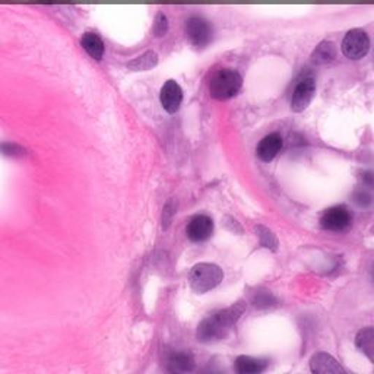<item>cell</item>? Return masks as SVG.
I'll return each instance as SVG.
<instances>
[{"label": "cell", "mask_w": 374, "mask_h": 374, "mask_svg": "<svg viewBox=\"0 0 374 374\" xmlns=\"http://www.w3.org/2000/svg\"><path fill=\"white\" fill-rule=\"evenodd\" d=\"M246 310V303L240 301L228 308L218 311L214 316L205 319L197 327L196 338L204 344H211L215 341H221L227 336L231 327L237 323Z\"/></svg>", "instance_id": "cell-1"}, {"label": "cell", "mask_w": 374, "mask_h": 374, "mask_svg": "<svg viewBox=\"0 0 374 374\" xmlns=\"http://www.w3.org/2000/svg\"><path fill=\"white\" fill-rule=\"evenodd\" d=\"M243 87V77L237 70L221 69L212 75L209 96L216 101H227L236 97Z\"/></svg>", "instance_id": "cell-2"}, {"label": "cell", "mask_w": 374, "mask_h": 374, "mask_svg": "<svg viewBox=\"0 0 374 374\" xmlns=\"http://www.w3.org/2000/svg\"><path fill=\"white\" fill-rule=\"evenodd\" d=\"M224 278L223 269L214 263H199L193 267L189 280L190 287L197 294H205L221 284Z\"/></svg>", "instance_id": "cell-3"}, {"label": "cell", "mask_w": 374, "mask_h": 374, "mask_svg": "<svg viewBox=\"0 0 374 374\" xmlns=\"http://www.w3.org/2000/svg\"><path fill=\"white\" fill-rule=\"evenodd\" d=\"M341 50L350 60H361L370 50V37L364 29L355 28L348 31L341 44Z\"/></svg>", "instance_id": "cell-4"}, {"label": "cell", "mask_w": 374, "mask_h": 374, "mask_svg": "<svg viewBox=\"0 0 374 374\" xmlns=\"http://www.w3.org/2000/svg\"><path fill=\"white\" fill-rule=\"evenodd\" d=\"M186 37L196 49H205L212 41V25L202 17H190L186 21Z\"/></svg>", "instance_id": "cell-5"}, {"label": "cell", "mask_w": 374, "mask_h": 374, "mask_svg": "<svg viewBox=\"0 0 374 374\" xmlns=\"http://www.w3.org/2000/svg\"><path fill=\"white\" fill-rule=\"evenodd\" d=\"M316 96V80L311 75L303 76L295 85L291 97V110L301 113L310 105Z\"/></svg>", "instance_id": "cell-6"}, {"label": "cell", "mask_w": 374, "mask_h": 374, "mask_svg": "<svg viewBox=\"0 0 374 374\" xmlns=\"http://www.w3.org/2000/svg\"><path fill=\"white\" fill-rule=\"evenodd\" d=\"M320 225L323 230L339 232L344 231L351 225V215L344 207H334L324 211L320 218Z\"/></svg>", "instance_id": "cell-7"}, {"label": "cell", "mask_w": 374, "mask_h": 374, "mask_svg": "<svg viewBox=\"0 0 374 374\" xmlns=\"http://www.w3.org/2000/svg\"><path fill=\"white\" fill-rule=\"evenodd\" d=\"M160 101L164 107V110L170 114H174L180 110V105L183 103V89L181 87L174 81L168 80L160 92Z\"/></svg>", "instance_id": "cell-8"}, {"label": "cell", "mask_w": 374, "mask_h": 374, "mask_svg": "<svg viewBox=\"0 0 374 374\" xmlns=\"http://www.w3.org/2000/svg\"><path fill=\"white\" fill-rule=\"evenodd\" d=\"M187 237L192 241H205L214 232V221L207 215H197L192 218L189 225H187Z\"/></svg>", "instance_id": "cell-9"}, {"label": "cell", "mask_w": 374, "mask_h": 374, "mask_svg": "<svg viewBox=\"0 0 374 374\" xmlns=\"http://www.w3.org/2000/svg\"><path fill=\"white\" fill-rule=\"evenodd\" d=\"M280 148H283V137H280V135L278 133H271L260 140L256 152H257V157L263 163H271L279 154Z\"/></svg>", "instance_id": "cell-10"}, {"label": "cell", "mask_w": 374, "mask_h": 374, "mask_svg": "<svg viewBox=\"0 0 374 374\" xmlns=\"http://www.w3.org/2000/svg\"><path fill=\"white\" fill-rule=\"evenodd\" d=\"M310 368L313 373L319 374H342L344 368L339 366V363L334 357L324 352H317L310 360Z\"/></svg>", "instance_id": "cell-11"}, {"label": "cell", "mask_w": 374, "mask_h": 374, "mask_svg": "<svg viewBox=\"0 0 374 374\" xmlns=\"http://www.w3.org/2000/svg\"><path fill=\"white\" fill-rule=\"evenodd\" d=\"M81 45L82 49L88 53V56L94 60L100 61L104 56V52H105V45L101 40V37L96 33H85L82 37H81Z\"/></svg>", "instance_id": "cell-12"}, {"label": "cell", "mask_w": 374, "mask_h": 374, "mask_svg": "<svg viewBox=\"0 0 374 374\" xmlns=\"http://www.w3.org/2000/svg\"><path fill=\"white\" fill-rule=\"evenodd\" d=\"M335 59H336V45L329 40L319 43L313 53H311V60H313V63L316 65L332 63Z\"/></svg>", "instance_id": "cell-13"}, {"label": "cell", "mask_w": 374, "mask_h": 374, "mask_svg": "<svg viewBox=\"0 0 374 374\" xmlns=\"http://www.w3.org/2000/svg\"><path fill=\"white\" fill-rule=\"evenodd\" d=\"M268 361L262 360V358H253V357H247L241 355L237 358L236 361V370L240 374H257L267 370Z\"/></svg>", "instance_id": "cell-14"}, {"label": "cell", "mask_w": 374, "mask_h": 374, "mask_svg": "<svg viewBox=\"0 0 374 374\" xmlns=\"http://www.w3.org/2000/svg\"><path fill=\"white\" fill-rule=\"evenodd\" d=\"M195 368V360L189 352H177L168 358V370L174 373H186Z\"/></svg>", "instance_id": "cell-15"}, {"label": "cell", "mask_w": 374, "mask_h": 374, "mask_svg": "<svg viewBox=\"0 0 374 374\" xmlns=\"http://www.w3.org/2000/svg\"><path fill=\"white\" fill-rule=\"evenodd\" d=\"M157 65H158V54L149 50V52H145L144 54L137 56L132 61H129L128 68L133 72H147V70L154 69Z\"/></svg>", "instance_id": "cell-16"}, {"label": "cell", "mask_w": 374, "mask_h": 374, "mask_svg": "<svg viewBox=\"0 0 374 374\" xmlns=\"http://www.w3.org/2000/svg\"><path fill=\"white\" fill-rule=\"evenodd\" d=\"M355 344L370 358L371 361H374V331H373V327H366V329L358 332Z\"/></svg>", "instance_id": "cell-17"}, {"label": "cell", "mask_w": 374, "mask_h": 374, "mask_svg": "<svg viewBox=\"0 0 374 374\" xmlns=\"http://www.w3.org/2000/svg\"><path fill=\"white\" fill-rule=\"evenodd\" d=\"M256 232H257V237L260 240V244L263 247H267V248H271V250H276L278 248V240L275 237V234L268 230L267 227H263V225H257L256 227Z\"/></svg>", "instance_id": "cell-18"}, {"label": "cell", "mask_w": 374, "mask_h": 374, "mask_svg": "<svg viewBox=\"0 0 374 374\" xmlns=\"http://www.w3.org/2000/svg\"><path fill=\"white\" fill-rule=\"evenodd\" d=\"M152 33L157 38H161L168 33V18L164 12H158L157 17H155Z\"/></svg>", "instance_id": "cell-19"}, {"label": "cell", "mask_w": 374, "mask_h": 374, "mask_svg": "<svg viewBox=\"0 0 374 374\" xmlns=\"http://www.w3.org/2000/svg\"><path fill=\"white\" fill-rule=\"evenodd\" d=\"M0 152L10 155V157H21V155L25 154V149L17 144H0Z\"/></svg>", "instance_id": "cell-20"}, {"label": "cell", "mask_w": 374, "mask_h": 374, "mask_svg": "<svg viewBox=\"0 0 374 374\" xmlns=\"http://www.w3.org/2000/svg\"><path fill=\"white\" fill-rule=\"evenodd\" d=\"M176 214V204L173 200H170L168 204L164 208V214H163V227L168 228V225L171 224V220H173V215Z\"/></svg>", "instance_id": "cell-21"}, {"label": "cell", "mask_w": 374, "mask_h": 374, "mask_svg": "<svg viewBox=\"0 0 374 374\" xmlns=\"http://www.w3.org/2000/svg\"><path fill=\"white\" fill-rule=\"evenodd\" d=\"M271 303H275V299L272 297L271 294H268V292H262V294H259L257 297L255 299V306L259 307V308H262V307H269Z\"/></svg>", "instance_id": "cell-22"}]
</instances>
